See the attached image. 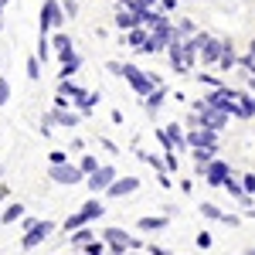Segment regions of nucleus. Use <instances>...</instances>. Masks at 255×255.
<instances>
[{"instance_id":"nucleus-1","label":"nucleus","mask_w":255,"mask_h":255,"mask_svg":"<svg viewBox=\"0 0 255 255\" xmlns=\"http://www.w3.org/2000/svg\"><path fill=\"white\" fill-rule=\"evenodd\" d=\"M167 58H170V68H174L177 75H191L194 72L197 58V44L191 38H174L170 41V48H167Z\"/></svg>"},{"instance_id":"nucleus-2","label":"nucleus","mask_w":255,"mask_h":255,"mask_svg":"<svg viewBox=\"0 0 255 255\" xmlns=\"http://www.w3.org/2000/svg\"><path fill=\"white\" fill-rule=\"evenodd\" d=\"M119 79L129 82V89H133L139 99L150 96L157 85H163V79H160V75H153V72H143V68H139V65H133V61H123V75H119Z\"/></svg>"},{"instance_id":"nucleus-3","label":"nucleus","mask_w":255,"mask_h":255,"mask_svg":"<svg viewBox=\"0 0 255 255\" xmlns=\"http://www.w3.org/2000/svg\"><path fill=\"white\" fill-rule=\"evenodd\" d=\"M106 215V208H102V201H99V194H92L85 204H82L79 211H72V215L65 218V232L72 235L75 228H85V225H92V221H99V218Z\"/></svg>"},{"instance_id":"nucleus-4","label":"nucleus","mask_w":255,"mask_h":255,"mask_svg":"<svg viewBox=\"0 0 255 255\" xmlns=\"http://www.w3.org/2000/svg\"><path fill=\"white\" fill-rule=\"evenodd\" d=\"M99 235L106 238V245H109V252H113V255H126L129 249H139V252H143V242H139V238H133L129 232H126V228H116V225H109V228H102Z\"/></svg>"},{"instance_id":"nucleus-5","label":"nucleus","mask_w":255,"mask_h":255,"mask_svg":"<svg viewBox=\"0 0 255 255\" xmlns=\"http://www.w3.org/2000/svg\"><path fill=\"white\" fill-rule=\"evenodd\" d=\"M191 41L197 44V58H201V65H218V61H221L225 38H215V34H208V31H197Z\"/></svg>"},{"instance_id":"nucleus-6","label":"nucleus","mask_w":255,"mask_h":255,"mask_svg":"<svg viewBox=\"0 0 255 255\" xmlns=\"http://www.w3.org/2000/svg\"><path fill=\"white\" fill-rule=\"evenodd\" d=\"M157 139L163 150H174V153H187L191 146H187V126H180V123H167V126H160L157 129Z\"/></svg>"},{"instance_id":"nucleus-7","label":"nucleus","mask_w":255,"mask_h":255,"mask_svg":"<svg viewBox=\"0 0 255 255\" xmlns=\"http://www.w3.org/2000/svg\"><path fill=\"white\" fill-rule=\"evenodd\" d=\"M65 7H61V0H44L41 3V17H38V34H48V31H61L65 27Z\"/></svg>"},{"instance_id":"nucleus-8","label":"nucleus","mask_w":255,"mask_h":255,"mask_svg":"<svg viewBox=\"0 0 255 255\" xmlns=\"http://www.w3.org/2000/svg\"><path fill=\"white\" fill-rule=\"evenodd\" d=\"M204 102H211V106H218V109H225L228 116L238 119V89H232V85H215V89H208V92H204Z\"/></svg>"},{"instance_id":"nucleus-9","label":"nucleus","mask_w":255,"mask_h":255,"mask_svg":"<svg viewBox=\"0 0 255 255\" xmlns=\"http://www.w3.org/2000/svg\"><path fill=\"white\" fill-rule=\"evenodd\" d=\"M194 113L201 116V123H204L208 129H218V133H221V129L228 126V119H232L228 113H225V109H218V106L204 102V99H197V102H194Z\"/></svg>"},{"instance_id":"nucleus-10","label":"nucleus","mask_w":255,"mask_h":255,"mask_svg":"<svg viewBox=\"0 0 255 255\" xmlns=\"http://www.w3.org/2000/svg\"><path fill=\"white\" fill-rule=\"evenodd\" d=\"M48 180H55V184H82L85 174H82L79 163H72V160H65V163H48Z\"/></svg>"},{"instance_id":"nucleus-11","label":"nucleus","mask_w":255,"mask_h":255,"mask_svg":"<svg viewBox=\"0 0 255 255\" xmlns=\"http://www.w3.org/2000/svg\"><path fill=\"white\" fill-rule=\"evenodd\" d=\"M116 177L119 174H116V167H113V163H102L99 170H92V174L85 177V187H89L92 194H106V191H109V184H113Z\"/></svg>"},{"instance_id":"nucleus-12","label":"nucleus","mask_w":255,"mask_h":255,"mask_svg":"<svg viewBox=\"0 0 255 255\" xmlns=\"http://www.w3.org/2000/svg\"><path fill=\"white\" fill-rule=\"evenodd\" d=\"M51 232H55V221L41 218L31 232H24V235H20V249H27V252H31V249H38L41 242H48V238H51Z\"/></svg>"},{"instance_id":"nucleus-13","label":"nucleus","mask_w":255,"mask_h":255,"mask_svg":"<svg viewBox=\"0 0 255 255\" xmlns=\"http://www.w3.org/2000/svg\"><path fill=\"white\" fill-rule=\"evenodd\" d=\"M232 174H235V170H232V163H228V160H221V157H215L208 167H204V184H208V187H225V180H228Z\"/></svg>"},{"instance_id":"nucleus-14","label":"nucleus","mask_w":255,"mask_h":255,"mask_svg":"<svg viewBox=\"0 0 255 255\" xmlns=\"http://www.w3.org/2000/svg\"><path fill=\"white\" fill-rule=\"evenodd\" d=\"M44 123H51V126H65V129H75L82 123V113L75 109V106H55L48 116H44Z\"/></svg>"},{"instance_id":"nucleus-15","label":"nucleus","mask_w":255,"mask_h":255,"mask_svg":"<svg viewBox=\"0 0 255 255\" xmlns=\"http://www.w3.org/2000/svg\"><path fill=\"white\" fill-rule=\"evenodd\" d=\"M139 191V177H116L113 184H109V191L106 197H129Z\"/></svg>"},{"instance_id":"nucleus-16","label":"nucleus","mask_w":255,"mask_h":255,"mask_svg":"<svg viewBox=\"0 0 255 255\" xmlns=\"http://www.w3.org/2000/svg\"><path fill=\"white\" fill-rule=\"evenodd\" d=\"M187 146H218V129H208V126H197V129H187Z\"/></svg>"},{"instance_id":"nucleus-17","label":"nucleus","mask_w":255,"mask_h":255,"mask_svg":"<svg viewBox=\"0 0 255 255\" xmlns=\"http://www.w3.org/2000/svg\"><path fill=\"white\" fill-rule=\"evenodd\" d=\"M51 48H55L58 61H68V58H75V55H79V51H75V41L68 38L65 31H55V38H51Z\"/></svg>"},{"instance_id":"nucleus-18","label":"nucleus","mask_w":255,"mask_h":255,"mask_svg":"<svg viewBox=\"0 0 255 255\" xmlns=\"http://www.w3.org/2000/svg\"><path fill=\"white\" fill-rule=\"evenodd\" d=\"M113 24H116L119 31H133L136 24H143V17H139L133 7H116V17H113Z\"/></svg>"},{"instance_id":"nucleus-19","label":"nucleus","mask_w":255,"mask_h":255,"mask_svg":"<svg viewBox=\"0 0 255 255\" xmlns=\"http://www.w3.org/2000/svg\"><path fill=\"white\" fill-rule=\"evenodd\" d=\"M167 99H170V92H167L163 85H157V89H153L150 96H143V109H146L150 116H157V113H160V106H163Z\"/></svg>"},{"instance_id":"nucleus-20","label":"nucleus","mask_w":255,"mask_h":255,"mask_svg":"<svg viewBox=\"0 0 255 255\" xmlns=\"http://www.w3.org/2000/svg\"><path fill=\"white\" fill-rule=\"evenodd\" d=\"M167 225H170V215H143L136 221L139 232H163Z\"/></svg>"},{"instance_id":"nucleus-21","label":"nucleus","mask_w":255,"mask_h":255,"mask_svg":"<svg viewBox=\"0 0 255 255\" xmlns=\"http://www.w3.org/2000/svg\"><path fill=\"white\" fill-rule=\"evenodd\" d=\"M72 106L79 109L82 116H89V113H96V106H99V89H96V92H89V89H85V96L72 99Z\"/></svg>"},{"instance_id":"nucleus-22","label":"nucleus","mask_w":255,"mask_h":255,"mask_svg":"<svg viewBox=\"0 0 255 255\" xmlns=\"http://www.w3.org/2000/svg\"><path fill=\"white\" fill-rule=\"evenodd\" d=\"M92 238H99V235H96V228H92V225H85V228H75V232H72V238H68V242H72V245H75V249H85V245H89V242H92Z\"/></svg>"},{"instance_id":"nucleus-23","label":"nucleus","mask_w":255,"mask_h":255,"mask_svg":"<svg viewBox=\"0 0 255 255\" xmlns=\"http://www.w3.org/2000/svg\"><path fill=\"white\" fill-rule=\"evenodd\" d=\"M191 157H194V167H208V163L218 157V146H194Z\"/></svg>"},{"instance_id":"nucleus-24","label":"nucleus","mask_w":255,"mask_h":255,"mask_svg":"<svg viewBox=\"0 0 255 255\" xmlns=\"http://www.w3.org/2000/svg\"><path fill=\"white\" fill-rule=\"evenodd\" d=\"M58 96H61V99H68V102H72V99L85 96V89H82V85H75V82H72V79H58Z\"/></svg>"},{"instance_id":"nucleus-25","label":"nucleus","mask_w":255,"mask_h":255,"mask_svg":"<svg viewBox=\"0 0 255 255\" xmlns=\"http://www.w3.org/2000/svg\"><path fill=\"white\" fill-rule=\"evenodd\" d=\"M20 218H24V204L10 201V204L0 211V225H14V221H20Z\"/></svg>"},{"instance_id":"nucleus-26","label":"nucleus","mask_w":255,"mask_h":255,"mask_svg":"<svg viewBox=\"0 0 255 255\" xmlns=\"http://www.w3.org/2000/svg\"><path fill=\"white\" fill-rule=\"evenodd\" d=\"M235 65H238L235 44H232V41H225V51H221V61H218V68H221V72H232Z\"/></svg>"},{"instance_id":"nucleus-27","label":"nucleus","mask_w":255,"mask_h":255,"mask_svg":"<svg viewBox=\"0 0 255 255\" xmlns=\"http://www.w3.org/2000/svg\"><path fill=\"white\" fill-rule=\"evenodd\" d=\"M174 34H177V38H194L197 24L191 17H180V20H174Z\"/></svg>"},{"instance_id":"nucleus-28","label":"nucleus","mask_w":255,"mask_h":255,"mask_svg":"<svg viewBox=\"0 0 255 255\" xmlns=\"http://www.w3.org/2000/svg\"><path fill=\"white\" fill-rule=\"evenodd\" d=\"M225 191H228V194L235 197V201H242V197L249 194V191H245V184H242V180H238L235 174H232V177H228V180H225Z\"/></svg>"},{"instance_id":"nucleus-29","label":"nucleus","mask_w":255,"mask_h":255,"mask_svg":"<svg viewBox=\"0 0 255 255\" xmlns=\"http://www.w3.org/2000/svg\"><path fill=\"white\" fill-rule=\"evenodd\" d=\"M82 68V58L75 55V58H68V61H61V68H58V79H72L75 72Z\"/></svg>"},{"instance_id":"nucleus-30","label":"nucleus","mask_w":255,"mask_h":255,"mask_svg":"<svg viewBox=\"0 0 255 255\" xmlns=\"http://www.w3.org/2000/svg\"><path fill=\"white\" fill-rule=\"evenodd\" d=\"M197 211H201V215L208 218V221H221V215H225V211L218 208L215 201H204V204H197Z\"/></svg>"},{"instance_id":"nucleus-31","label":"nucleus","mask_w":255,"mask_h":255,"mask_svg":"<svg viewBox=\"0 0 255 255\" xmlns=\"http://www.w3.org/2000/svg\"><path fill=\"white\" fill-rule=\"evenodd\" d=\"M136 157L143 160V163H146V167H153V170H157V174H160V170H167V163H163V157H157V153H146V150H139Z\"/></svg>"},{"instance_id":"nucleus-32","label":"nucleus","mask_w":255,"mask_h":255,"mask_svg":"<svg viewBox=\"0 0 255 255\" xmlns=\"http://www.w3.org/2000/svg\"><path fill=\"white\" fill-rule=\"evenodd\" d=\"M41 65H44V61H41L38 55H31V58H27L24 72H27V79H31V82H41Z\"/></svg>"},{"instance_id":"nucleus-33","label":"nucleus","mask_w":255,"mask_h":255,"mask_svg":"<svg viewBox=\"0 0 255 255\" xmlns=\"http://www.w3.org/2000/svg\"><path fill=\"white\" fill-rule=\"evenodd\" d=\"M79 167H82V174L89 177L92 170H99L102 163H99V157H96V153H82V157H79Z\"/></svg>"},{"instance_id":"nucleus-34","label":"nucleus","mask_w":255,"mask_h":255,"mask_svg":"<svg viewBox=\"0 0 255 255\" xmlns=\"http://www.w3.org/2000/svg\"><path fill=\"white\" fill-rule=\"evenodd\" d=\"M51 51H55V48H51L48 34H38V58H41V61H48V58H51Z\"/></svg>"},{"instance_id":"nucleus-35","label":"nucleus","mask_w":255,"mask_h":255,"mask_svg":"<svg viewBox=\"0 0 255 255\" xmlns=\"http://www.w3.org/2000/svg\"><path fill=\"white\" fill-rule=\"evenodd\" d=\"M194 79H197V82H201V85H208V89H215V85H225V82H218V79H215V75H208V72H197Z\"/></svg>"},{"instance_id":"nucleus-36","label":"nucleus","mask_w":255,"mask_h":255,"mask_svg":"<svg viewBox=\"0 0 255 255\" xmlns=\"http://www.w3.org/2000/svg\"><path fill=\"white\" fill-rule=\"evenodd\" d=\"M7 102H10V82L0 75V106H7Z\"/></svg>"},{"instance_id":"nucleus-37","label":"nucleus","mask_w":255,"mask_h":255,"mask_svg":"<svg viewBox=\"0 0 255 255\" xmlns=\"http://www.w3.org/2000/svg\"><path fill=\"white\" fill-rule=\"evenodd\" d=\"M61 7H65L68 20H72V17H79V0H61Z\"/></svg>"},{"instance_id":"nucleus-38","label":"nucleus","mask_w":255,"mask_h":255,"mask_svg":"<svg viewBox=\"0 0 255 255\" xmlns=\"http://www.w3.org/2000/svg\"><path fill=\"white\" fill-rule=\"evenodd\" d=\"M38 221H41V218H34V215H24V218H20V232H31V228H34Z\"/></svg>"},{"instance_id":"nucleus-39","label":"nucleus","mask_w":255,"mask_h":255,"mask_svg":"<svg viewBox=\"0 0 255 255\" xmlns=\"http://www.w3.org/2000/svg\"><path fill=\"white\" fill-rule=\"evenodd\" d=\"M194 242H197V249H211V242H215V238H211V232H201Z\"/></svg>"},{"instance_id":"nucleus-40","label":"nucleus","mask_w":255,"mask_h":255,"mask_svg":"<svg viewBox=\"0 0 255 255\" xmlns=\"http://www.w3.org/2000/svg\"><path fill=\"white\" fill-rule=\"evenodd\" d=\"M65 160H68L65 150H51V153H48V163H65Z\"/></svg>"},{"instance_id":"nucleus-41","label":"nucleus","mask_w":255,"mask_h":255,"mask_svg":"<svg viewBox=\"0 0 255 255\" xmlns=\"http://www.w3.org/2000/svg\"><path fill=\"white\" fill-rule=\"evenodd\" d=\"M238 221H242L238 215H228V211L221 215V225H228V228H238Z\"/></svg>"},{"instance_id":"nucleus-42","label":"nucleus","mask_w":255,"mask_h":255,"mask_svg":"<svg viewBox=\"0 0 255 255\" xmlns=\"http://www.w3.org/2000/svg\"><path fill=\"white\" fill-rule=\"evenodd\" d=\"M96 143H99V146H106V150H109V153H119V146H116V143H113V139H106V136H99V139H96Z\"/></svg>"},{"instance_id":"nucleus-43","label":"nucleus","mask_w":255,"mask_h":255,"mask_svg":"<svg viewBox=\"0 0 255 255\" xmlns=\"http://www.w3.org/2000/svg\"><path fill=\"white\" fill-rule=\"evenodd\" d=\"M242 184H245L249 194H255V174H245V177H242Z\"/></svg>"},{"instance_id":"nucleus-44","label":"nucleus","mask_w":255,"mask_h":255,"mask_svg":"<svg viewBox=\"0 0 255 255\" xmlns=\"http://www.w3.org/2000/svg\"><path fill=\"white\" fill-rule=\"evenodd\" d=\"M106 72H109V75H123V61H109Z\"/></svg>"},{"instance_id":"nucleus-45","label":"nucleus","mask_w":255,"mask_h":255,"mask_svg":"<svg viewBox=\"0 0 255 255\" xmlns=\"http://www.w3.org/2000/svg\"><path fill=\"white\" fill-rule=\"evenodd\" d=\"M146 255H170L167 249H160V245H146Z\"/></svg>"},{"instance_id":"nucleus-46","label":"nucleus","mask_w":255,"mask_h":255,"mask_svg":"<svg viewBox=\"0 0 255 255\" xmlns=\"http://www.w3.org/2000/svg\"><path fill=\"white\" fill-rule=\"evenodd\" d=\"M174 7H177V0H160V10H167V14H170Z\"/></svg>"},{"instance_id":"nucleus-47","label":"nucleus","mask_w":255,"mask_h":255,"mask_svg":"<svg viewBox=\"0 0 255 255\" xmlns=\"http://www.w3.org/2000/svg\"><path fill=\"white\" fill-rule=\"evenodd\" d=\"M7 194H10V187H7V184H0V204L7 201Z\"/></svg>"},{"instance_id":"nucleus-48","label":"nucleus","mask_w":255,"mask_h":255,"mask_svg":"<svg viewBox=\"0 0 255 255\" xmlns=\"http://www.w3.org/2000/svg\"><path fill=\"white\" fill-rule=\"evenodd\" d=\"M136 0H116V7H133Z\"/></svg>"},{"instance_id":"nucleus-49","label":"nucleus","mask_w":255,"mask_h":255,"mask_svg":"<svg viewBox=\"0 0 255 255\" xmlns=\"http://www.w3.org/2000/svg\"><path fill=\"white\" fill-rule=\"evenodd\" d=\"M245 215H249V218H255V208H245Z\"/></svg>"},{"instance_id":"nucleus-50","label":"nucleus","mask_w":255,"mask_h":255,"mask_svg":"<svg viewBox=\"0 0 255 255\" xmlns=\"http://www.w3.org/2000/svg\"><path fill=\"white\" fill-rule=\"evenodd\" d=\"M242 255H255V245H252V249H245V252H242Z\"/></svg>"},{"instance_id":"nucleus-51","label":"nucleus","mask_w":255,"mask_h":255,"mask_svg":"<svg viewBox=\"0 0 255 255\" xmlns=\"http://www.w3.org/2000/svg\"><path fill=\"white\" fill-rule=\"evenodd\" d=\"M126 255H139V249H129V252H126Z\"/></svg>"},{"instance_id":"nucleus-52","label":"nucleus","mask_w":255,"mask_h":255,"mask_svg":"<svg viewBox=\"0 0 255 255\" xmlns=\"http://www.w3.org/2000/svg\"><path fill=\"white\" fill-rule=\"evenodd\" d=\"M3 3H10V0H3Z\"/></svg>"},{"instance_id":"nucleus-53","label":"nucleus","mask_w":255,"mask_h":255,"mask_svg":"<svg viewBox=\"0 0 255 255\" xmlns=\"http://www.w3.org/2000/svg\"><path fill=\"white\" fill-rule=\"evenodd\" d=\"M82 255H85V252H82Z\"/></svg>"}]
</instances>
